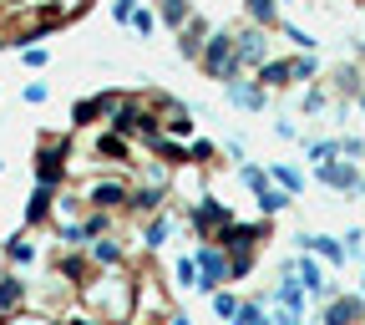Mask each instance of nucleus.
Returning <instances> with one entry per match:
<instances>
[{
  "label": "nucleus",
  "instance_id": "f257e3e1",
  "mask_svg": "<svg viewBox=\"0 0 365 325\" xmlns=\"http://www.w3.org/2000/svg\"><path fill=\"white\" fill-rule=\"evenodd\" d=\"M360 178H365V168L355 158H345V153L314 163V183H325V189H335V194H350V199L360 194Z\"/></svg>",
  "mask_w": 365,
  "mask_h": 325
},
{
  "label": "nucleus",
  "instance_id": "f03ea898",
  "mask_svg": "<svg viewBox=\"0 0 365 325\" xmlns=\"http://www.w3.org/2000/svg\"><path fill=\"white\" fill-rule=\"evenodd\" d=\"M193 259H198V280H203L198 295H213L228 285V254L218 244H193Z\"/></svg>",
  "mask_w": 365,
  "mask_h": 325
},
{
  "label": "nucleus",
  "instance_id": "7ed1b4c3",
  "mask_svg": "<svg viewBox=\"0 0 365 325\" xmlns=\"http://www.w3.org/2000/svg\"><path fill=\"white\" fill-rule=\"evenodd\" d=\"M365 320V295L335 290L330 300H319V325H360Z\"/></svg>",
  "mask_w": 365,
  "mask_h": 325
},
{
  "label": "nucleus",
  "instance_id": "20e7f679",
  "mask_svg": "<svg viewBox=\"0 0 365 325\" xmlns=\"http://www.w3.org/2000/svg\"><path fill=\"white\" fill-rule=\"evenodd\" d=\"M31 234H36V229H21V234H11L6 244H0V254H6V269H21V274H31V269H36L41 244H36Z\"/></svg>",
  "mask_w": 365,
  "mask_h": 325
},
{
  "label": "nucleus",
  "instance_id": "39448f33",
  "mask_svg": "<svg viewBox=\"0 0 365 325\" xmlns=\"http://www.w3.org/2000/svg\"><path fill=\"white\" fill-rule=\"evenodd\" d=\"M223 97L234 102L239 112H264V107L274 102V97H269V91H264V86H259L254 76H239V81H223Z\"/></svg>",
  "mask_w": 365,
  "mask_h": 325
},
{
  "label": "nucleus",
  "instance_id": "423d86ee",
  "mask_svg": "<svg viewBox=\"0 0 365 325\" xmlns=\"http://www.w3.org/2000/svg\"><path fill=\"white\" fill-rule=\"evenodd\" d=\"M51 204H56V189H46V183H31V194H26V209H21V224L41 234V229L51 224Z\"/></svg>",
  "mask_w": 365,
  "mask_h": 325
},
{
  "label": "nucleus",
  "instance_id": "0eeeda50",
  "mask_svg": "<svg viewBox=\"0 0 365 325\" xmlns=\"http://www.w3.org/2000/svg\"><path fill=\"white\" fill-rule=\"evenodd\" d=\"M294 244H299V249H309V254H319L330 269H340V264L350 259L345 239H330V234H294Z\"/></svg>",
  "mask_w": 365,
  "mask_h": 325
},
{
  "label": "nucleus",
  "instance_id": "6e6552de",
  "mask_svg": "<svg viewBox=\"0 0 365 325\" xmlns=\"http://www.w3.org/2000/svg\"><path fill=\"white\" fill-rule=\"evenodd\" d=\"M31 305V274L6 269L0 274V310H26Z\"/></svg>",
  "mask_w": 365,
  "mask_h": 325
},
{
  "label": "nucleus",
  "instance_id": "1a4fd4ad",
  "mask_svg": "<svg viewBox=\"0 0 365 325\" xmlns=\"http://www.w3.org/2000/svg\"><path fill=\"white\" fill-rule=\"evenodd\" d=\"M153 11H158V26H168V31L178 36L182 26L193 21V11H198V6H193V0H153Z\"/></svg>",
  "mask_w": 365,
  "mask_h": 325
},
{
  "label": "nucleus",
  "instance_id": "9d476101",
  "mask_svg": "<svg viewBox=\"0 0 365 325\" xmlns=\"http://www.w3.org/2000/svg\"><path fill=\"white\" fill-rule=\"evenodd\" d=\"M269 178L279 183V189H284L289 199H299V194H304V173H299L294 163H269Z\"/></svg>",
  "mask_w": 365,
  "mask_h": 325
},
{
  "label": "nucleus",
  "instance_id": "9b49d317",
  "mask_svg": "<svg viewBox=\"0 0 365 325\" xmlns=\"http://www.w3.org/2000/svg\"><path fill=\"white\" fill-rule=\"evenodd\" d=\"M173 280H178V290H193V295H198V285H203V280H198V259H193V254H178V259H173Z\"/></svg>",
  "mask_w": 365,
  "mask_h": 325
},
{
  "label": "nucleus",
  "instance_id": "f8f14e48",
  "mask_svg": "<svg viewBox=\"0 0 365 325\" xmlns=\"http://www.w3.org/2000/svg\"><path fill=\"white\" fill-rule=\"evenodd\" d=\"M127 31H132V36H143V41H148V36H158V11L148 6V0H143V6H137V11H132Z\"/></svg>",
  "mask_w": 365,
  "mask_h": 325
},
{
  "label": "nucleus",
  "instance_id": "ddd939ff",
  "mask_svg": "<svg viewBox=\"0 0 365 325\" xmlns=\"http://www.w3.org/2000/svg\"><path fill=\"white\" fill-rule=\"evenodd\" d=\"M208 300H213V315H218V320H234V315H239V305H244V300H239L234 290H228V285H223V290H213Z\"/></svg>",
  "mask_w": 365,
  "mask_h": 325
},
{
  "label": "nucleus",
  "instance_id": "4468645a",
  "mask_svg": "<svg viewBox=\"0 0 365 325\" xmlns=\"http://www.w3.org/2000/svg\"><path fill=\"white\" fill-rule=\"evenodd\" d=\"M21 61H26L31 71H41L46 61H51V51H46V46H21Z\"/></svg>",
  "mask_w": 365,
  "mask_h": 325
},
{
  "label": "nucleus",
  "instance_id": "2eb2a0df",
  "mask_svg": "<svg viewBox=\"0 0 365 325\" xmlns=\"http://www.w3.org/2000/svg\"><path fill=\"white\" fill-rule=\"evenodd\" d=\"M21 97H26L31 107H41L46 97H51V86H46V81H26V86H21Z\"/></svg>",
  "mask_w": 365,
  "mask_h": 325
},
{
  "label": "nucleus",
  "instance_id": "dca6fc26",
  "mask_svg": "<svg viewBox=\"0 0 365 325\" xmlns=\"http://www.w3.org/2000/svg\"><path fill=\"white\" fill-rule=\"evenodd\" d=\"M137 6H143V0H112V21H117V26H127Z\"/></svg>",
  "mask_w": 365,
  "mask_h": 325
},
{
  "label": "nucleus",
  "instance_id": "f3484780",
  "mask_svg": "<svg viewBox=\"0 0 365 325\" xmlns=\"http://www.w3.org/2000/svg\"><path fill=\"white\" fill-rule=\"evenodd\" d=\"M168 325H193V320H188V315H182V310H173V320H168Z\"/></svg>",
  "mask_w": 365,
  "mask_h": 325
},
{
  "label": "nucleus",
  "instance_id": "a211bd4d",
  "mask_svg": "<svg viewBox=\"0 0 365 325\" xmlns=\"http://www.w3.org/2000/svg\"><path fill=\"white\" fill-rule=\"evenodd\" d=\"M350 6H360V11H365V0H350Z\"/></svg>",
  "mask_w": 365,
  "mask_h": 325
},
{
  "label": "nucleus",
  "instance_id": "6ab92c4d",
  "mask_svg": "<svg viewBox=\"0 0 365 325\" xmlns=\"http://www.w3.org/2000/svg\"><path fill=\"white\" fill-rule=\"evenodd\" d=\"M0 173H6V158H0Z\"/></svg>",
  "mask_w": 365,
  "mask_h": 325
},
{
  "label": "nucleus",
  "instance_id": "aec40b11",
  "mask_svg": "<svg viewBox=\"0 0 365 325\" xmlns=\"http://www.w3.org/2000/svg\"><path fill=\"white\" fill-rule=\"evenodd\" d=\"M360 295H365V280H360Z\"/></svg>",
  "mask_w": 365,
  "mask_h": 325
}]
</instances>
